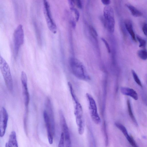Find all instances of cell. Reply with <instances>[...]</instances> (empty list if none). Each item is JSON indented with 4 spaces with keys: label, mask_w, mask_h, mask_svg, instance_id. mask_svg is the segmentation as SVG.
<instances>
[{
    "label": "cell",
    "mask_w": 147,
    "mask_h": 147,
    "mask_svg": "<svg viewBox=\"0 0 147 147\" xmlns=\"http://www.w3.org/2000/svg\"><path fill=\"white\" fill-rule=\"evenodd\" d=\"M68 85L73 101L74 113L78 126V132L79 134L82 135L84 132L85 126L82 107L74 92L71 84L68 82Z\"/></svg>",
    "instance_id": "cell-1"
},
{
    "label": "cell",
    "mask_w": 147,
    "mask_h": 147,
    "mask_svg": "<svg viewBox=\"0 0 147 147\" xmlns=\"http://www.w3.org/2000/svg\"><path fill=\"white\" fill-rule=\"evenodd\" d=\"M69 64L73 74L77 78L85 80L90 79L84 66L78 59L73 57L71 58Z\"/></svg>",
    "instance_id": "cell-2"
},
{
    "label": "cell",
    "mask_w": 147,
    "mask_h": 147,
    "mask_svg": "<svg viewBox=\"0 0 147 147\" xmlns=\"http://www.w3.org/2000/svg\"><path fill=\"white\" fill-rule=\"evenodd\" d=\"M0 69L7 88L11 91L13 90V82L10 67L5 59L1 56Z\"/></svg>",
    "instance_id": "cell-3"
},
{
    "label": "cell",
    "mask_w": 147,
    "mask_h": 147,
    "mask_svg": "<svg viewBox=\"0 0 147 147\" xmlns=\"http://www.w3.org/2000/svg\"><path fill=\"white\" fill-rule=\"evenodd\" d=\"M103 13L105 21L104 26L107 28L109 32L113 33L115 29V22L113 9L110 6H106L104 8Z\"/></svg>",
    "instance_id": "cell-4"
},
{
    "label": "cell",
    "mask_w": 147,
    "mask_h": 147,
    "mask_svg": "<svg viewBox=\"0 0 147 147\" xmlns=\"http://www.w3.org/2000/svg\"><path fill=\"white\" fill-rule=\"evenodd\" d=\"M86 96L88 103V108L91 118L96 124L101 123V120L98 114L96 104L92 96L88 93L86 94Z\"/></svg>",
    "instance_id": "cell-5"
},
{
    "label": "cell",
    "mask_w": 147,
    "mask_h": 147,
    "mask_svg": "<svg viewBox=\"0 0 147 147\" xmlns=\"http://www.w3.org/2000/svg\"><path fill=\"white\" fill-rule=\"evenodd\" d=\"M43 0L44 13L48 27L52 33L56 34L57 27L52 18L49 3L47 0Z\"/></svg>",
    "instance_id": "cell-6"
},
{
    "label": "cell",
    "mask_w": 147,
    "mask_h": 147,
    "mask_svg": "<svg viewBox=\"0 0 147 147\" xmlns=\"http://www.w3.org/2000/svg\"><path fill=\"white\" fill-rule=\"evenodd\" d=\"M14 49L16 55H17L19 49L23 44L24 34L23 26L20 24L15 30L13 34Z\"/></svg>",
    "instance_id": "cell-7"
},
{
    "label": "cell",
    "mask_w": 147,
    "mask_h": 147,
    "mask_svg": "<svg viewBox=\"0 0 147 147\" xmlns=\"http://www.w3.org/2000/svg\"><path fill=\"white\" fill-rule=\"evenodd\" d=\"M60 122L61 128L63 133L65 146L66 147L71 146V142L69 129L63 111L60 110L59 112Z\"/></svg>",
    "instance_id": "cell-8"
},
{
    "label": "cell",
    "mask_w": 147,
    "mask_h": 147,
    "mask_svg": "<svg viewBox=\"0 0 147 147\" xmlns=\"http://www.w3.org/2000/svg\"><path fill=\"white\" fill-rule=\"evenodd\" d=\"M21 80L24 104L26 109H28L30 101V96L27 87V76L25 72L23 71L21 72Z\"/></svg>",
    "instance_id": "cell-9"
},
{
    "label": "cell",
    "mask_w": 147,
    "mask_h": 147,
    "mask_svg": "<svg viewBox=\"0 0 147 147\" xmlns=\"http://www.w3.org/2000/svg\"><path fill=\"white\" fill-rule=\"evenodd\" d=\"M8 119V114L6 110L2 107L0 111V136H4L7 127Z\"/></svg>",
    "instance_id": "cell-10"
},
{
    "label": "cell",
    "mask_w": 147,
    "mask_h": 147,
    "mask_svg": "<svg viewBox=\"0 0 147 147\" xmlns=\"http://www.w3.org/2000/svg\"><path fill=\"white\" fill-rule=\"evenodd\" d=\"M45 105L46 109V110L50 120L52 133L53 135L55 131V119L51 102L49 98L48 97L45 100Z\"/></svg>",
    "instance_id": "cell-11"
},
{
    "label": "cell",
    "mask_w": 147,
    "mask_h": 147,
    "mask_svg": "<svg viewBox=\"0 0 147 147\" xmlns=\"http://www.w3.org/2000/svg\"><path fill=\"white\" fill-rule=\"evenodd\" d=\"M44 120L47 128V136L49 142L50 144L53 142V135L51 131V128L49 117L46 110H44L43 113Z\"/></svg>",
    "instance_id": "cell-12"
},
{
    "label": "cell",
    "mask_w": 147,
    "mask_h": 147,
    "mask_svg": "<svg viewBox=\"0 0 147 147\" xmlns=\"http://www.w3.org/2000/svg\"><path fill=\"white\" fill-rule=\"evenodd\" d=\"M120 91L123 95L129 96L135 100L138 99L137 93L133 89L127 87H121L120 88Z\"/></svg>",
    "instance_id": "cell-13"
},
{
    "label": "cell",
    "mask_w": 147,
    "mask_h": 147,
    "mask_svg": "<svg viewBox=\"0 0 147 147\" xmlns=\"http://www.w3.org/2000/svg\"><path fill=\"white\" fill-rule=\"evenodd\" d=\"M124 24L126 29L131 36L132 39L136 41V36L133 30V24L131 21L129 20H126L124 22Z\"/></svg>",
    "instance_id": "cell-14"
},
{
    "label": "cell",
    "mask_w": 147,
    "mask_h": 147,
    "mask_svg": "<svg viewBox=\"0 0 147 147\" xmlns=\"http://www.w3.org/2000/svg\"><path fill=\"white\" fill-rule=\"evenodd\" d=\"M5 147H18L16 132L13 131L10 135L9 141L5 144Z\"/></svg>",
    "instance_id": "cell-15"
},
{
    "label": "cell",
    "mask_w": 147,
    "mask_h": 147,
    "mask_svg": "<svg viewBox=\"0 0 147 147\" xmlns=\"http://www.w3.org/2000/svg\"><path fill=\"white\" fill-rule=\"evenodd\" d=\"M125 5L133 16L138 17L142 16V13L133 5L128 4H126Z\"/></svg>",
    "instance_id": "cell-16"
},
{
    "label": "cell",
    "mask_w": 147,
    "mask_h": 147,
    "mask_svg": "<svg viewBox=\"0 0 147 147\" xmlns=\"http://www.w3.org/2000/svg\"><path fill=\"white\" fill-rule=\"evenodd\" d=\"M115 126L122 132L127 139L130 136L128 134L126 128L123 125L117 122L115 123Z\"/></svg>",
    "instance_id": "cell-17"
},
{
    "label": "cell",
    "mask_w": 147,
    "mask_h": 147,
    "mask_svg": "<svg viewBox=\"0 0 147 147\" xmlns=\"http://www.w3.org/2000/svg\"><path fill=\"white\" fill-rule=\"evenodd\" d=\"M127 109L129 115L131 119L134 122V123L136 125H137L138 123L133 113L132 109L130 104V102L129 100L128 99L127 101Z\"/></svg>",
    "instance_id": "cell-18"
},
{
    "label": "cell",
    "mask_w": 147,
    "mask_h": 147,
    "mask_svg": "<svg viewBox=\"0 0 147 147\" xmlns=\"http://www.w3.org/2000/svg\"><path fill=\"white\" fill-rule=\"evenodd\" d=\"M138 54L141 59L143 60L147 59V50L144 49L139 50L138 52Z\"/></svg>",
    "instance_id": "cell-19"
},
{
    "label": "cell",
    "mask_w": 147,
    "mask_h": 147,
    "mask_svg": "<svg viewBox=\"0 0 147 147\" xmlns=\"http://www.w3.org/2000/svg\"><path fill=\"white\" fill-rule=\"evenodd\" d=\"M131 72L135 82L139 86L142 87V85L141 82L135 71L134 70H132Z\"/></svg>",
    "instance_id": "cell-20"
},
{
    "label": "cell",
    "mask_w": 147,
    "mask_h": 147,
    "mask_svg": "<svg viewBox=\"0 0 147 147\" xmlns=\"http://www.w3.org/2000/svg\"><path fill=\"white\" fill-rule=\"evenodd\" d=\"M136 38L139 43V47H145L146 45V41L138 35L136 36Z\"/></svg>",
    "instance_id": "cell-21"
},
{
    "label": "cell",
    "mask_w": 147,
    "mask_h": 147,
    "mask_svg": "<svg viewBox=\"0 0 147 147\" xmlns=\"http://www.w3.org/2000/svg\"><path fill=\"white\" fill-rule=\"evenodd\" d=\"M65 139L63 133L62 132L61 134L60 140L58 144V147H63L64 146Z\"/></svg>",
    "instance_id": "cell-22"
},
{
    "label": "cell",
    "mask_w": 147,
    "mask_h": 147,
    "mask_svg": "<svg viewBox=\"0 0 147 147\" xmlns=\"http://www.w3.org/2000/svg\"><path fill=\"white\" fill-rule=\"evenodd\" d=\"M127 140L129 143L132 146L134 147H138V146L137 145L135 140L133 138V137L131 136H130L129 137Z\"/></svg>",
    "instance_id": "cell-23"
},
{
    "label": "cell",
    "mask_w": 147,
    "mask_h": 147,
    "mask_svg": "<svg viewBox=\"0 0 147 147\" xmlns=\"http://www.w3.org/2000/svg\"><path fill=\"white\" fill-rule=\"evenodd\" d=\"M71 9L74 11L75 16L76 20V22H78L79 19L80 13L78 11L76 8L74 7L70 8Z\"/></svg>",
    "instance_id": "cell-24"
},
{
    "label": "cell",
    "mask_w": 147,
    "mask_h": 147,
    "mask_svg": "<svg viewBox=\"0 0 147 147\" xmlns=\"http://www.w3.org/2000/svg\"><path fill=\"white\" fill-rule=\"evenodd\" d=\"M89 30L91 35L94 37L96 38L98 36L97 32L94 28L92 26H89Z\"/></svg>",
    "instance_id": "cell-25"
},
{
    "label": "cell",
    "mask_w": 147,
    "mask_h": 147,
    "mask_svg": "<svg viewBox=\"0 0 147 147\" xmlns=\"http://www.w3.org/2000/svg\"><path fill=\"white\" fill-rule=\"evenodd\" d=\"M102 40L103 42L105 44L106 47L107 49V51L109 53L111 52V49L107 41L103 38H102Z\"/></svg>",
    "instance_id": "cell-26"
},
{
    "label": "cell",
    "mask_w": 147,
    "mask_h": 147,
    "mask_svg": "<svg viewBox=\"0 0 147 147\" xmlns=\"http://www.w3.org/2000/svg\"><path fill=\"white\" fill-rule=\"evenodd\" d=\"M142 30L144 34L147 36V24L145 23L143 24Z\"/></svg>",
    "instance_id": "cell-27"
},
{
    "label": "cell",
    "mask_w": 147,
    "mask_h": 147,
    "mask_svg": "<svg viewBox=\"0 0 147 147\" xmlns=\"http://www.w3.org/2000/svg\"><path fill=\"white\" fill-rule=\"evenodd\" d=\"M74 2L79 8L81 9L82 8V5L81 0H74Z\"/></svg>",
    "instance_id": "cell-28"
},
{
    "label": "cell",
    "mask_w": 147,
    "mask_h": 147,
    "mask_svg": "<svg viewBox=\"0 0 147 147\" xmlns=\"http://www.w3.org/2000/svg\"><path fill=\"white\" fill-rule=\"evenodd\" d=\"M102 3L107 5H108L111 3V0H101Z\"/></svg>",
    "instance_id": "cell-29"
},
{
    "label": "cell",
    "mask_w": 147,
    "mask_h": 147,
    "mask_svg": "<svg viewBox=\"0 0 147 147\" xmlns=\"http://www.w3.org/2000/svg\"><path fill=\"white\" fill-rule=\"evenodd\" d=\"M71 25L74 28H75L76 26V23L74 20H72L71 21Z\"/></svg>",
    "instance_id": "cell-30"
}]
</instances>
